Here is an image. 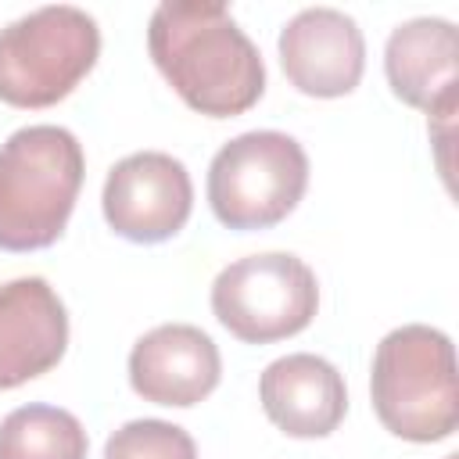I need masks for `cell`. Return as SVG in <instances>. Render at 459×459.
<instances>
[{
    "label": "cell",
    "mask_w": 459,
    "mask_h": 459,
    "mask_svg": "<svg viewBox=\"0 0 459 459\" xmlns=\"http://www.w3.org/2000/svg\"><path fill=\"white\" fill-rule=\"evenodd\" d=\"M445 459H459V455H445Z\"/></svg>",
    "instance_id": "9a60e30c"
},
{
    "label": "cell",
    "mask_w": 459,
    "mask_h": 459,
    "mask_svg": "<svg viewBox=\"0 0 459 459\" xmlns=\"http://www.w3.org/2000/svg\"><path fill=\"white\" fill-rule=\"evenodd\" d=\"M104 459H197V445L169 420H129L104 441Z\"/></svg>",
    "instance_id": "5bb4252c"
},
{
    "label": "cell",
    "mask_w": 459,
    "mask_h": 459,
    "mask_svg": "<svg viewBox=\"0 0 459 459\" xmlns=\"http://www.w3.org/2000/svg\"><path fill=\"white\" fill-rule=\"evenodd\" d=\"M97 57L100 29L82 7L29 11L0 29V100L11 108H50L90 75Z\"/></svg>",
    "instance_id": "277c9868"
},
{
    "label": "cell",
    "mask_w": 459,
    "mask_h": 459,
    "mask_svg": "<svg viewBox=\"0 0 459 459\" xmlns=\"http://www.w3.org/2000/svg\"><path fill=\"white\" fill-rule=\"evenodd\" d=\"M459 39L455 25L445 18H412L402 22L384 47V72L391 93L427 111L430 118L455 111L459 86Z\"/></svg>",
    "instance_id": "7c38bea8"
},
{
    "label": "cell",
    "mask_w": 459,
    "mask_h": 459,
    "mask_svg": "<svg viewBox=\"0 0 459 459\" xmlns=\"http://www.w3.org/2000/svg\"><path fill=\"white\" fill-rule=\"evenodd\" d=\"M222 377L215 341L194 323H161L129 351V384L143 402L190 409L204 402Z\"/></svg>",
    "instance_id": "9c48e42d"
},
{
    "label": "cell",
    "mask_w": 459,
    "mask_h": 459,
    "mask_svg": "<svg viewBox=\"0 0 459 459\" xmlns=\"http://www.w3.org/2000/svg\"><path fill=\"white\" fill-rule=\"evenodd\" d=\"M308 186L305 147L276 129H251L222 143L208 165V204L226 230L283 222Z\"/></svg>",
    "instance_id": "5b68a950"
},
{
    "label": "cell",
    "mask_w": 459,
    "mask_h": 459,
    "mask_svg": "<svg viewBox=\"0 0 459 459\" xmlns=\"http://www.w3.org/2000/svg\"><path fill=\"white\" fill-rule=\"evenodd\" d=\"M100 208L118 237L133 244H161L186 226L194 212V183L179 158L165 151H136L111 165Z\"/></svg>",
    "instance_id": "52a82bcc"
},
{
    "label": "cell",
    "mask_w": 459,
    "mask_h": 459,
    "mask_svg": "<svg viewBox=\"0 0 459 459\" xmlns=\"http://www.w3.org/2000/svg\"><path fill=\"white\" fill-rule=\"evenodd\" d=\"M319 308L316 273L287 251L230 262L212 283L215 319L244 344H273L301 333Z\"/></svg>",
    "instance_id": "8992f818"
},
{
    "label": "cell",
    "mask_w": 459,
    "mask_h": 459,
    "mask_svg": "<svg viewBox=\"0 0 459 459\" xmlns=\"http://www.w3.org/2000/svg\"><path fill=\"white\" fill-rule=\"evenodd\" d=\"M258 402L273 427L287 437H326L348 412V387L333 362L294 351L262 369Z\"/></svg>",
    "instance_id": "8fae6325"
},
{
    "label": "cell",
    "mask_w": 459,
    "mask_h": 459,
    "mask_svg": "<svg viewBox=\"0 0 459 459\" xmlns=\"http://www.w3.org/2000/svg\"><path fill=\"white\" fill-rule=\"evenodd\" d=\"M68 348V312L43 276L0 283V391L50 373Z\"/></svg>",
    "instance_id": "30bf717a"
},
{
    "label": "cell",
    "mask_w": 459,
    "mask_h": 459,
    "mask_svg": "<svg viewBox=\"0 0 459 459\" xmlns=\"http://www.w3.org/2000/svg\"><path fill=\"white\" fill-rule=\"evenodd\" d=\"M280 65L305 97H344L366 72V39L351 14L337 7H305L280 29Z\"/></svg>",
    "instance_id": "ba28073f"
},
{
    "label": "cell",
    "mask_w": 459,
    "mask_h": 459,
    "mask_svg": "<svg viewBox=\"0 0 459 459\" xmlns=\"http://www.w3.org/2000/svg\"><path fill=\"white\" fill-rule=\"evenodd\" d=\"M373 412L402 441H445L459 427V373L448 333L405 323L384 333L369 369Z\"/></svg>",
    "instance_id": "3957f363"
},
{
    "label": "cell",
    "mask_w": 459,
    "mask_h": 459,
    "mask_svg": "<svg viewBox=\"0 0 459 459\" xmlns=\"http://www.w3.org/2000/svg\"><path fill=\"white\" fill-rule=\"evenodd\" d=\"M147 50L179 100L208 118H233L265 93V65L222 4L165 0L147 22Z\"/></svg>",
    "instance_id": "6da1fadb"
},
{
    "label": "cell",
    "mask_w": 459,
    "mask_h": 459,
    "mask_svg": "<svg viewBox=\"0 0 459 459\" xmlns=\"http://www.w3.org/2000/svg\"><path fill=\"white\" fill-rule=\"evenodd\" d=\"M86 158L65 126H25L0 143V247H50L82 190Z\"/></svg>",
    "instance_id": "7a4b0ae2"
},
{
    "label": "cell",
    "mask_w": 459,
    "mask_h": 459,
    "mask_svg": "<svg viewBox=\"0 0 459 459\" xmlns=\"http://www.w3.org/2000/svg\"><path fill=\"white\" fill-rule=\"evenodd\" d=\"M86 427L68 409L32 402L0 420V459H86Z\"/></svg>",
    "instance_id": "4fadbf2b"
}]
</instances>
